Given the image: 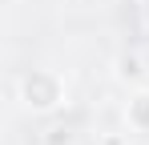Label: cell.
<instances>
[{
	"mask_svg": "<svg viewBox=\"0 0 149 145\" xmlns=\"http://www.w3.org/2000/svg\"><path fill=\"white\" fill-rule=\"evenodd\" d=\"M129 117L137 129H149V97H137L133 105H129Z\"/></svg>",
	"mask_w": 149,
	"mask_h": 145,
	"instance_id": "7a4b0ae2",
	"label": "cell"
},
{
	"mask_svg": "<svg viewBox=\"0 0 149 145\" xmlns=\"http://www.w3.org/2000/svg\"><path fill=\"white\" fill-rule=\"evenodd\" d=\"M24 101L32 109H52L56 101H61V85H56V77L49 72H32L24 81Z\"/></svg>",
	"mask_w": 149,
	"mask_h": 145,
	"instance_id": "6da1fadb",
	"label": "cell"
}]
</instances>
